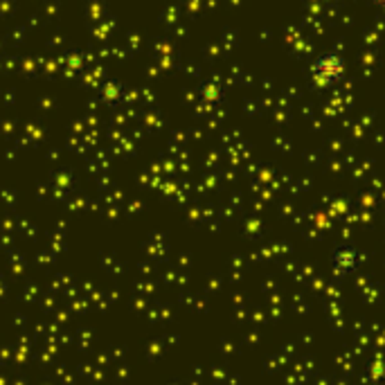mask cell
Wrapping results in <instances>:
<instances>
[{"instance_id":"1","label":"cell","mask_w":385,"mask_h":385,"mask_svg":"<svg viewBox=\"0 0 385 385\" xmlns=\"http://www.w3.org/2000/svg\"><path fill=\"white\" fill-rule=\"evenodd\" d=\"M311 72H313V79L318 83L340 81L342 75H345V59L338 52H324L313 61Z\"/></svg>"}]
</instances>
